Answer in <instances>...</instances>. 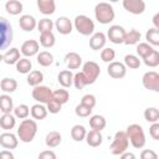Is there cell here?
Segmentation results:
<instances>
[{"mask_svg": "<svg viewBox=\"0 0 159 159\" xmlns=\"http://www.w3.org/2000/svg\"><path fill=\"white\" fill-rule=\"evenodd\" d=\"M107 125V120L101 114H94V116H91L89 117V127L94 130H103Z\"/></svg>", "mask_w": 159, "mask_h": 159, "instance_id": "26", "label": "cell"}, {"mask_svg": "<svg viewBox=\"0 0 159 159\" xmlns=\"http://www.w3.org/2000/svg\"><path fill=\"white\" fill-rule=\"evenodd\" d=\"M15 66H16V71L22 75H27L32 70V63L29 60V57H20V60L15 63Z\"/></svg>", "mask_w": 159, "mask_h": 159, "instance_id": "31", "label": "cell"}, {"mask_svg": "<svg viewBox=\"0 0 159 159\" xmlns=\"http://www.w3.org/2000/svg\"><path fill=\"white\" fill-rule=\"evenodd\" d=\"M36 60H37V63L40 66L48 67V66H51L53 63V55L51 52H48V51H41V52L37 53Z\"/></svg>", "mask_w": 159, "mask_h": 159, "instance_id": "34", "label": "cell"}, {"mask_svg": "<svg viewBox=\"0 0 159 159\" xmlns=\"http://www.w3.org/2000/svg\"><path fill=\"white\" fill-rule=\"evenodd\" d=\"M149 134L154 140H159V123L158 122L152 123V125L149 128Z\"/></svg>", "mask_w": 159, "mask_h": 159, "instance_id": "49", "label": "cell"}, {"mask_svg": "<svg viewBox=\"0 0 159 159\" xmlns=\"http://www.w3.org/2000/svg\"><path fill=\"white\" fill-rule=\"evenodd\" d=\"M65 63L68 70H78L82 65V57L77 52H67L65 56Z\"/></svg>", "mask_w": 159, "mask_h": 159, "instance_id": "18", "label": "cell"}, {"mask_svg": "<svg viewBox=\"0 0 159 159\" xmlns=\"http://www.w3.org/2000/svg\"><path fill=\"white\" fill-rule=\"evenodd\" d=\"M20 60V50L16 47H11L2 55V62L6 65H15Z\"/></svg>", "mask_w": 159, "mask_h": 159, "instance_id": "23", "label": "cell"}, {"mask_svg": "<svg viewBox=\"0 0 159 159\" xmlns=\"http://www.w3.org/2000/svg\"><path fill=\"white\" fill-rule=\"evenodd\" d=\"M114 16H116L114 9L109 2L102 1L94 6V17L99 24L107 25L114 20Z\"/></svg>", "mask_w": 159, "mask_h": 159, "instance_id": "3", "label": "cell"}, {"mask_svg": "<svg viewBox=\"0 0 159 159\" xmlns=\"http://www.w3.org/2000/svg\"><path fill=\"white\" fill-rule=\"evenodd\" d=\"M12 109H14L12 98L7 93L1 94L0 96V112H2V113H11Z\"/></svg>", "mask_w": 159, "mask_h": 159, "instance_id": "29", "label": "cell"}, {"mask_svg": "<svg viewBox=\"0 0 159 159\" xmlns=\"http://www.w3.org/2000/svg\"><path fill=\"white\" fill-rule=\"evenodd\" d=\"M36 27H37V30H39L40 34H42V32H50L53 29V21L50 20V19H47V17L41 19L37 22V26Z\"/></svg>", "mask_w": 159, "mask_h": 159, "instance_id": "43", "label": "cell"}, {"mask_svg": "<svg viewBox=\"0 0 159 159\" xmlns=\"http://www.w3.org/2000/svg\"><path fill=\"white\" fill-rule=\"evenodd\" d=\"M140 158L142 159H157L158 158V154L154 150H152V149H144L140 153Z\"/></svg>", "mask_w": 159, "mask_h": 159, "instance_id": "50", "label": "cell"}, {"mask_svg": "<svg viewBox=\"0 0 159 159\" xmlns=\"http://www.w3.org/2000/svg\"><path fill=\"white\" fill-rule=\"evenodd\" d=\"M107 73L109 75V77L114 78V80H120L125 76L127 73V67L123 62H118V61H112L109 62L108 67H107Z\"/></svg>", "mask_w": 159, "mask_h": 159, "instance_id": "12", "label": "cell"}, {"mask_svg": "<svg viewBox=\"0 0 159 159\" xmlns=\"http://www.w3.org/2000/svg\"><path fill=\"white\" fill-rule=\"evenodd\" d=\"M153 50H154V47L152 45H149L148 42H138L137 43V55L140 58H144L145 56H148Z\"/></svg>", "mask_w": 159, "mask_h": 159, "instance_id": "39", "label": "cell"}, {"mask_svg": "<svg viewBox=\"0 0 159 159\" xmlns=\"http://www.w3.org/2000/svg\"><path fill=\"white\" fill-rule=\"evenodd\" d=\"M153 24H154V27L155 29H159V14L158 12L153 16Z\"/></svg>", "mask_w": 159, "mask_h": 159, "instance_id": "54", "label": "cell"}, {"mask_svg": "<svg viewBox=\"0 0 159 159\" xmlns=\"http://www.w3.org/2000/svg\"><path fill=\"white\" fill-rule=\"evenodd\" d=\"M0 159H14V154L9 149H4L0 152Z\"/></svg>", "mask_w": 159, "mask_h": 159, "instance_id": "52", "label": "cell"}, {"mask_svg": "<svg viewBox=\"0 0 159 159\" xmlns=\"http://www.w3.org/2000/svg\"><path fill=\"white\" fill-rule=\"evenodd\" d=\"M37 9L43 15H52L56 11V2L55 0H36Z\"/></svg>", "mask_w": 159, "mask_h": 159, "instance_id": "20", "label": "cell"}, {"mask_svg": "<svg viewBox=\"0 0 159 159\" xmlns=\"http://www.w3.org/2000/svg\"><path fill=\"white\" fill-rule=\"evenodd\" d=\"M109 2H117V1H119V0H108Z\"/></svg>", "mask_w": 159, "mask_h": 159, "instance_id": "55", "label": "cell"}, {"mask_svg": "<svg viewBox=\"0 0 159 159\" xmlns=\"http://www.w3.org/2000/svg\"><path fill=\"white\" fill-rule=\"evenodd\" d=\"M22 9H24V5L19 0H7L6 4H5L6 12L10 14V15H12V16L20 15L22 12Z\"/></svg>", "mask_w": 159, "mask_h": 159, "instance_id": "22", "label": "cell"}, {"mask_svg": "<svg viewBox=\"0 0 159 159\" xmlns=\"http://www.w3.org/2000/svg\"><path fill=\"white\" fill-rule=\"evenodd\" d=\"M0 145L4 149H9V150L15 149L19 145V138L14 133L6 130L5 133L0 134Z\"/></svg>", "mask_w": 159, "mask_h": 159, "instance_id": "13", "label": "cell"}, {"mask_svg": "<svg viewBox=\"0 0 159 159\" xmlns=\"http://www.w3.org/2000/svg\"><path fill=\"white\" fill-rule=\"evenodd\" d=\"M75 113H76L77 117L87 118V117H89V116L92 114V108H89V107H87V106L80 103V104L76 106V108H75Z\"/></svg>", "mask_w": 159, "mask_h": 159, "instance_id": "46", "label": "cell"}, {"mask_svg": "<svg viewBox=\"0 0 159 159\" xmlns=\"http://www.w3.org/2000/svg\"><path fill=\"white\" fill-rule=\"evenodd\" d=\"M26 81H27V84H30V86H32V87L39 86V84H41V82L43 81V73H42L41 71H39V70L30 71V72L27 73Z\"/></svg>", "mask_w": 159, "mask_h": 159, "instance_id": "32", "label": "cell"}, {"mask_svg": "<svg viewBox=\"0 0 159 159\" xmlns=\"http://www.w3.org/2000/svg\"><path fill=\"white\" fill-rule=\"evenodd\" d=\"M116 58V51L111 47H103L101 51V60L106 63L112 62Z\"/></svg>", "mask_w": 159, "mask_h": 159, "instance_id": "44", "label": "cell"}, {"mask_svg": "<svg viewBox=\"0 0 159 159\" xmlns=\"http://www.w3.org/2000/svg\"><path fill=\"white\" fill-rule=\"evenodd\" d=\"M16 124V117L12 116L11 113H2L0 117V127L4 130H10L15 127Z\"/></svg>", "mask_w": 159, "mask_h": 159, "instance_id": "28", "label": "cell"}, {"mask_svg": "<svg viewBox=\"0 0 159 159\" xmlns=\"http://www.w3.org/2000/svg\"><path fill=\"white\" fill-rule=\"evenodd\" d=\"M40 51V43L36 40H26L20 48V52L25 56V57H32L35 55H37Z\"/></svg>", "mask_w": 159, "mask_h": 159, "instance_id": "15", "label": "cell"}, {"mask_svg": "<svg viewBox=\"0 0 159 159\" xmlns=\"http://www.w3.org/2000/svg\"><path fill=\"white\" fill-rule=\"evenodd\" d=\"M124 36H125V30L123 26L120 25H112L108 31H107V39L116 43V45H119V43H123L124 41Z\"/></svg>", "mask_w": 159, "mask_h": 159, "instance_id": "11", "label": "cell"}, {"mask_svg": "<svg viewBox=\"0 0 159 159\" xmlns=\"http://www.w3.org/2000/svg\"><path fill=\"white\" fill-rule=\"evenodd\" d=\"M46 108H47V112H50V113H52V114H57L60 111H61V108H62V104L60 103V102H57L56 99H50L47 103H46Z\"/></svg>", "mask_w": 159, "mask_h": 159, "instance_id": "47", "label": "cell"}, {"mask_svg": "<svg viewBox=\"0 0 159 159\" xmlns=\"http://www.w3.org/2000/svg\"><path fill=\"white\" fill-rule=\"evenodd\" d=\"M39 159H56V154L52 150H43L39 154Z\"/></svg>", "mask_w": 159, "mask_h": 159, "instance_id": "51", "label": "cell"}, {"mask_svg": "<svg viewBox=\"0 0 159 159\" xmlns=\"http://www.w3.org/2000/svg\"><path fill=\"white\" fill-rule=\"evenodd\" d=\"M12 111H14V116L16 118H19V119H25V118H27L30 116V108L25 103H21L19 106L14 107Z\"/></svg>", "mask_w": 159, "mask_h": 159, "instance_id": "38", "label": "cell"}, {"mask_svg": "<svg viewBox=\"0 0 159 159\" xmlns=\"http://www.w3.org/2000/svg\"><path fill=\"white\" fill-rule=\"evenodd\" d=\"M12 37H14V30L11 24L5 17L0 16V51L6 50L11 45Z\"/></svg>", "mask_w": 159, "mask_h": 159, "instance_id": "5", "label": "cell"}, {"mask_svg": "<svg viewBox=\"0 0 159 159\" xmlns=\"http://www.w3.org/2000/svg\"><path fill=\"white\" fill-rule=\"evenodd\" d=\"M72 84L76 87V89H83L87 86V81H86V77L83 76L82 71L73 75V82H72Z\"/></svg>", "mask_w": 159, "mask_h": 159, "instance_id": "45", "label": "cell"}, {"mask_svg": "<svg viewBox=\"0 0 159 159\" xmlns=\"http://www.w3.org/2000/svg\"><path fill=\"white\" fill-rule=\"evenodd\" d=\"M55 42H56V37L55 35L52 34V31L50 32H42L40 34V45L45 48H51L55 46Z\"/></svg>", "mask_w": 159, "mask_h": 159, "instance_id": "30", "label": "cell"}, {"mask_svg": "<svg viewBox=\"0 0 159 159\" xmlns=\"http://www.w3.org/2000/svg\"><path fill=\"white\" fill-rule=\"evenodd\" d=\"M143 116H144V119H145L147 122L154 123V122H158V119H159V111H158V108H155V107H148V108L144 111Z\"/></svg>", "mask_w": 159, "mask_h": 159, "instance_id": "42", "label": "cell"}, {"mask_svg": "<svg viewBox=\"0 0 159 159\" xmlns=\"http://www.w3.org/2000/svg\"><path fill=\"white\" fill-rule=\"evenodd\" d=\"M0 88L5 93H12L17 88V81L11 77H4L0 82Z\"/></svg>", "mask_w": 159, "mask_h": 159, "instance_id": "27", "label": "cell"}, {"mask_svg": "<svg viewBox=\"0 0 159 159\" xmlns=\"http://www.w3.org/2000/svg\"><path fill=\"white\" fill-rule=\"evenodd\" d=\"M140 32L135 29H132L129 31H125V36H124V41L123 43L125 45H137L139 41H140Z\"/></svg>", "mask_w": 159, "mask_h": 159, "instance_id": "35", "label": "cell"}, {"mask_svg": "<svg viewBox=\"0 0 159 159\" xmlns=\"http://www.w3.org/2000/svg\"><path fill=\"white\" fill-rule=\"evenodd\" d=\"M52 98L56 99L57 102H60L61 104H65L70 99V93L67 89H63V88L56 89V91H52Z\"/></svg>", "mask_w": 159, "mask_h": 159, "instance_id": "41", "label": "cell"}, {"mask_svg": "<svg viewBox=\"0 0 159 159\" xmlns=\"http://www.w3.org/2000/svg\"><path fill=\"white\" fill-rule=\"evenodd\" d=\"M84 140H86V143H87L89 147L96 148V147H99V145L102 144V142H103V137H102V134H101L99 130L91 129L89 132H87Z\"/></svg>", "mask_w": 159, "mask_h": 159, "instance_id": "19", "label": "cell"}, {"mask_svg": "<svg viewBox=\"0 0 159 159\" xmlns=\"http://www.w3.org/2000/svg\"><path fill=\"white\" fill-rule=\"evenodd\" d=\"M142 83L145 89L159 92V73L155 71H148L142 77Z\"/></svg>", "mask_w": 159, "mask_h": 159, "instance_id": "9", "label": "cell"}, {"mask_svg": "<svg viewBox=\"0 0 159 159\" xmlns=\"http://www.w3.org/2000/svg\"><path fill=\"white\" fill-rule=\"evenodd\" d=\"M82 73L86 77L87 84H93L98 80V77L101 75L99 65L97 62H94V61H87L82 66Z\"/></svg>", "mask_w": 159, "mask_h": 159, "instance_id": "7", "label": "cell"}, {"mask_svg": "<svg viewBox=\"0 0 159 159\" xmlns=\"http://www.w3.org/2000/svg\"><path fill=\"white\" fill-rule=\"evenodd\" d=\"M19 25L21 27V30H24L25 32H31L36 29L37 26V21L36 19L32 16V15H21L20 16V20H19Z\"/></svg>", "mask_w": 159, "mask_h": 159, "instance_id": "17", "label": "cell"}, {"mask_svg": "<svg viewBox=\"0 0 159 159\" xmlns=\"http://www.w3.org/2000/svg\"><path fill=\"white\" fill-rule=\"evenodd\" d=\"M142 60H143V62H144L145 66L154 68V67H157L159 65V52L157 50H153L148 56H145Z\"/></svg>", "mask_w": 159, "mask_h": 159, "instance_id": "37", "label": "cell"}, {"mask_svg": "<svg viewBox=\"0 0 159 159\" xmlns=\"http://www.w3.org/2000/svg\"><path fill=\"white\" fill-rule=\"evenodd\" d=\"M145 40L152 46H159V29L152 27L145 32Z\"/></svg>", "mask_w": 159, "mask_h": 159, "instance_id": "36", "label": "cell"}, {"mask_svg": "<svg viewBox=\"0 0 159 159\" xmlns=\"http://www.w3.org/2000/svg\"><path fill=\"white\" fill-rule=\"evenodd\" d=\"M123 63H124L125 67H128V68L137 70V68H139V66H140V60H139L138 56L129 53V55H125V56H124V62H123Z\"/></svg>", "mask_w": 159, "mask_h": 159, "instance_id": "40", "label": "cell"}, {"mask_svg": "<svg viewBox=\"0 0 159 159\" xmlns=\"http://www.w3.org/2000/svg\"><path fill=\"white\" fill-rule=\"evenodd\" d=\"M127 137L129 139V143L135 149H142L145 145V133L140 124L133 123L127 127Z\"/></svg>", "mask_w": 159, "mask_h": 159, "instance_id": "2", "label": "cell"}, {"mask_svg": "<svg viewBox=\"0 0 159 159\" xmlns=\"http://www.w3.org/2000/svg\"><path fill=\"white\" fill-rule=\"evenodd\" d=\"M37 133V123L35 119H22L17 128V138L24 143H31Z\"/></svg>", "mask_w": 159, "mask_h": 159, "instance_id": "1", "label": "cell"}, {"mask_svg": "<svg viewBox=\"0 0 159 159\" xmlns=\"http://www.w3.org/2000/svg\"><path fill=\"white\" fill-rule=\"evenodd\" d=\"M123 9L133 15H140L145 11L144 0H122Z\"/></svg>", "mask_w": 159, "mask_h": 159, "instance_id": "10", "label": "cell"}, {"mask_svg": "<svg viewBox=\"0 0 159 159\" xmlns=\"http://www.w3.org/2000/svg\"><path fill=\"white\" fill-rule=\"evenodd\" d=\"M47 108L42 103H36L30 108V114L35 120H42L47 117Z\"/></svg>", "mask_w": 159, "mask_h": 159, "instance_id": "21", "label": "cell"}, {"mask_svg": "<svg viewBox=\"0 0 159 159\" xmlns=\"http://www.w3.org/2000/svg\"><path fill=\"white\" fill-rule=\"evenodd\" d=\"M31 94L37 103H42V104H46L50 99H52V91L47 86H41V84L35 86Z\"/></svg>", "mask_w": 159, "mask_h": 159, "instance_id": "8", "label": "cell"}, {"mask_svg": "<svg viewBox=\"0 0 159 159\" xmlns=\"http://www.w3.org/2000/svg\"><path fill=\"white\" fill-rule=\"evenodd\" d=\"M129 147V139L127 137L125 130H118L116 132L113 140L111 143V153L113 155H120L122 153H124L125 150H128Z\"/></svg>", "mask_w": 159, "mask_h": 159, "instance_id": "4", "label": "cell"}, {"mask_svg": "<svg viewBox=\"0 0 159 159\" xmlns=\"http://www.w3.org/2000/svg\"><path fill=\"white\" fill-rule=\"evenodd\" d=\"M119 157H122L123 159H135V155L133 153H127V150L124 153H122Z\"/></svg>", "mask_w": 159, "mask_h": 159, "instance_id": "53", "label": "cell"}, {"mask_svg": "<svg viewBox=\"0 0 159 159\" xmlns=\"http://www.w3.org/2000/svg\"><path fill=\"white\" fill-rule=\"evenodd\" d=\"M57 81L58 83L63 87V88H68L72 86L73 82V73L71 72V70H63L58 73L57 76Z\"/></svg>", "mask_w": 159, "mask_h": 159, "instance_id": "25", "label": "cell"}, {"mask_svg": "<svg viewBox=\"0 0 159 159\" xmlns=\"http://www.w3.org/2000/svg\"><path fill=\"white\" fill-rule=\"evenodd\" d=\"M61 142H62V137H61L60 132H57V130L48 132L45 137V143L48 148H56L61 144Z\"/></svg>", "mask_w": 159, "mask_h": 159, "instance_id": "24", "label": "cell"}, {"mask_svg": "<svg viewBox=\"0 0 159 159\" xmlns=\"http://www.w3.org/2000/svg\"><path fill=\"white\" fill-rule=\"evenodd\" d=\"M107 42V36L103 32H94L89 37V47L94 51H99L106 46Z\"/></svg>", "mask_w": 159, "mask_h": 159, "instance_id": "16", "label": "cell"}, {"mask_svg": "<svg viewBox=\"0 0 159 159\" xmlns=\"http://www.w3.org/2000/svg\"><path fill=\"white\" fill-rule=\"evenodd\" d=\"M73 27L82 36H89L94 31V22L86 15H77L73 21Z\"/></svg>", "mask_w": 159, "mask_h": 159, "instance_id": "6", "label": "cell"}, {"mask_svg": "<svg viewBox=\"0 0 159 159\" xmlns=\"http://www.w3.org/2000/svg\"><path fill=\"white\" fill-rule=\"evenodd\" d=\"M1 62H2V55L0 53V63H1Z\"/></svg>", "mask_w": 159, "mask_h": 159, "instance_id": "56", "label": "cell"}, {"mask_svg": "<svg viewBox=\"0 0 159 159\" xmlns=\"http://www.w3.org/2000/svg\"><path fill=\"white\" fill-rule=\"evenodd\" d=\"M86 134H87V130L83 125L81 124H75L72 128H71V138L75 140V142H82L86 138Z\"/></svg>", "mask_w": 159, "mask_h": 159, "instance_id": "33", "label": "cell"}, {"mask_svg": "<svg viewBox=\"0 0 159 159\" xmlns=\"http://www.w3.org/2000/svg\"><path fill=\"white\" fill-rule=\"evenodd\" d=\"M81 103L93 109V108H94V106H96V103H97V99H96V97H94L93 94H89V93H88V94H84V96L82 97Z\"/></svg>", "mask_w": 159, "mask_h": 159, "instance_id": "48", "label": "cell"}, {"mask_svg": "<svg viewBox=\"0 0 159 159\" xmlns=\"http://www.w3.org/2000/svg\"><path fill=\"white\" fill-rule=\"evenodd\" d=\"M53 26L56 27L57 32L61 35H70L72 32V29H73V24L67 16H60L53 22Z\"/></svg>", "mask_w": 159, "mask_h": 159, "instance_id": "14", "label": "cell"}]
</instances>
